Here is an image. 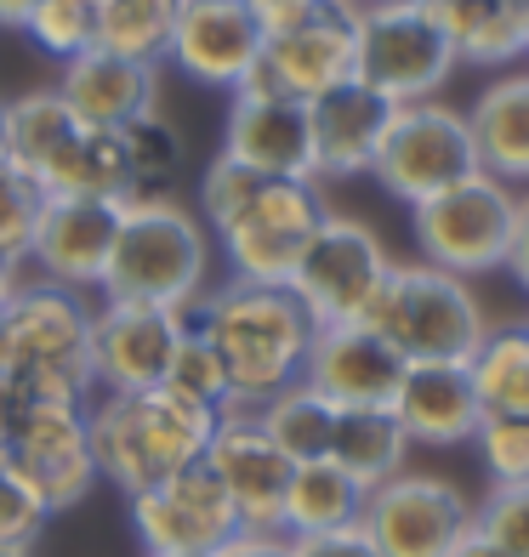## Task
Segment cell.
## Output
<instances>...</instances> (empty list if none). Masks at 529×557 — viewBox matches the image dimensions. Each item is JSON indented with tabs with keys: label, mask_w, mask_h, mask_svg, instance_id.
<instances>
[{
	"label": "cell",
	"mask_w": 529,
	"mask_h": 557,
	"mask_svg": "<svg viewBox=\"0 0 529 557\" xmlns=\"http://www.w3.org/2000/svg\"><path fill=\"white\" fill-rule=\"evenodd\" d=\"M467 370L484 416H529V324H490Z\"/></svg>",
	"instance_id": "obj_31"
},
{
	"label": "cell",
	"mask_w": 529,
	"mask_h": 557,
	"mask_svg": "<svg viewBox=\"0 0 529 557\" xmlns=\"http://www.w3.org/2000/svg\"><path fill=\"white\" fill-rule=\"evenodd\" d=\"M398 103H387L382 91H370L365 81H342L331 91H319L308 103L313 125V171L319 176H365L376 165V148L387 137V120Z\"/></svg>",
	"instance_id": "obj_22"
},
{
	"label": "cell",
	"mask_w": 529,
	"mask_h": 557,
	"mask_svg": "<svg viewBox=\"0 0 529 557\" xmlns=\"http://www.w3.org/2000/svg\"><path fill=\"white\" fill-rule=\"evenodd\" d=\"M86 421H91L97 478H109L132 500L165 484L171 472L206 461L222 410H206V404L171 387H148V393H103L97 404H86Z\"/></svg>",
	"instance_id": "obj_3"
},
{
	"label": "cell",
	"mask_w": 529,
	"mask_h": 557,
	"mask_svg": "<svg viewBox=\"0 0 529 557\" xmlns=\"http://www.w3.org/2000/svg\"><path fill=\"white\" fill-rule=\"evenodd\" d=\"M513 278L529 290V194H518V216H513V250H507Z\"/></svg>",
	"instance_id": "obj_41"
},
{
	"label": "cell",
	"mask_w": 529,
	"mask_h": 557,
	"mask_svg": "<svg viewBox=\"0 0 529 557\" xmlns=\"http://www.w3.org/2000/svg\"><path fill=\"white\" fill-rule=\"evenodd\" d=\"M222 154L262 171V176H291V183H319L313 171V125L308 103L285 91L239 86L229 103V132H222Z\"/></svg>",
	"instance_id": "obj_19"
},
{
	"label": "cell",
	"mask_w": 529,
	"mask_h": 557,
	"mask_svg": "<svg viewBox=\"0 0 529 557\" xmlns=\"http://www.w3.org/2000/svg\"><path fill=\"white\" fill-rule=\"evenodd\" d=\"M206 467L229 490L239 529H280L285 518V490H291V461L285 449L262 433L257 410H222L217 433L206 444Z\"/></svg>",
	"instance_id": "obj_18"
},
{
	"label": "cell",
	"mask_w": 529,
	"mask_h": 557,
	"mask_svg": "<svg viewBox=\"0 0 529 557\" xmlns=\"http://www.w3.org/2000/svg\"><path fill=\"white\" fill-rule=\"evenodd\" d=\"M7 375L23 404H91V301L52 278L7 296Z\"/></svg>",
	"instance_id": "obj_4"
},
{
	"label": "cell",
	"mask_w": 529,
	"mask_h": 557,
	"mask_svg": "<svg viewBox=\"0 0 529 557\" xmlns=\"http://www.w3.org/2000/svg\"><path fill=\"white\" fill-rule=\"evenodd\" d=\"M40 0H0V29H23V17H29Z\"/></svg>",
	"instance_id": "obj_45"
},
{
	"label": "cell",
	"mask_w": 529,
	"mask_h": 557,
	"mask_svg": "<svg viewBox=\"0 0 529 557\" xmlns=\"http://www.w3.org/2000/svg\"><path fill=\"white\" fill-rule=\"evenodd\" d=\"M324 216L331 211L313 183L262 176L229 154H217L199 176V222L211 227L222 257H229V278L285 285Z\"/></svg>",
	"instance_id": "obj_1"
},
{
	"label": "cell",
	"mask_w": 529,
	"mask_h": 557,
	"mask_svg": "<svg viewBox=\"0 0 529 557\" xmlns=\"http://www.w3.org/2000/svg\"><path fill=\"white\" fill-rule=\"evenodd\" d=\"M148 557H194V552H148Z\"/></svg>",
	"instance_id": "obj_50"
},
{
	"label": "cell",
	"mask_w": 529,
	"mask_h": 557,
	"mask_svg": "<svg viewBox=\"0 0 529 557\" xmlns=\"http://www.w3.org/2000/svg\"><path fill=\"white\" fill-rule=\"evenodd\" d=\"M472 529L507 557H529V484H495L484 506H472Z\"/></svg>",
	"instance_id": "obj_37"
},
{
	"label": "cell",
	"mask_w": 529,
	"mask_h": 557,
	"mask_svg": "<svg viewBox=\"0 0 529 557\" xmlns=\"http://www.w3.org/2000/svg\"><path fill=\"white\" fill-rule=\"evenodd\" d=\"M132 529L143 552H194L211 557L229 535H239V512L229 490L217 484V472L206 461H194L183 472H171L165 484L132 495Z\"/></svg>",
	"instance_id": "obj_16"
},
{
	"label": "cell",
	"mask_w": 529,
	"mask_h": 557,
	"mask_svg": "<svg viewBox=\"0 0 529 557\" xmlns=\"http://www.w3.org/2000/svg\"><path fill=\"white\" fill-rule=\"evenodd\" d=\"M46 523H52V506H46L29 490V478L7 461V467H0V546H23V552H29L46 535Z\"/></svg>",
	"instance_id": "obj_38"
},
{
	"label": "cell",
	"mask_w": 529,
	"mask_h": 557,
	"mask_svg": "<svg viewBox=\"0 0 529 557\" xmlns=\"http://www.w3.org/2000/svg\"><path fill=\"white\" fill-rule=\"evenodd\" d=\"M472 171H478V148L467 132V109H450L439 97L398 103L382 148H376V165H370L376 183L393 199H405V206H421V199L456 188Z\"/></svg>",
	"instance_id": "obj_11"
},
{
	"label": "cell",
	"mask_w": 529,
	"mask_h": 557,
	"mask_svg": "<svg viewBox=\"0 0 529 557\" xmlns=\"http://www.w3.org/2000/svg\"><path fill=\"white\" fill-rule=\"evenodd\" d=\"M12 165V154H7V103H0V171Z\"/></svg>",
	"instance_id": "obj_47"
},
{
	"label": "cell",
	"mask_w": 529,
	"mask_h": 557,
	"mask_svg": "<svg viewBox=\"0 0 529 557\" xmlns=\"http://www.w3.org/2000/svg\"><path fill=\"white\" fill-rule=\"evenodd\" d=\"M410 455V433L398 426L393 404H376V410H336V438H331V461L353 478V484H387L393 472H405Z\"/></svg>",
	"instance_id": "obj_29"
},
{
	"label": "cell",
	"mask_w": 529,
	"mask_h": 557,
	"mask_svg": "<svg viewBox=\"0 0 529 557\" xmlns=\"http://www.w3.org/2000/svg\"><path fill=\"white\" fill-rule=\"evenodd\" d=\"M188 331L211 342V352L229 370V404L234 410H262L273 393L302 382L308 347L319 324L285 285H250V278H229V285L206 290L188 308Z\"/></svg>",
	"instance_id": "obj_2"
},
{
	"label": "cell",
	"mask_w": 529,
	"mask_h": 557,
	"mask_svg": "<svg viewBox=\"0 0 529 557\" xmlns=\"http://www.w3.org/2000/svg\"><path fill=\"white\" fill-rule=\"evenodd\" d=\"M58 97L81 114L86 125H103V132H120L143 114L160 109V69L155 63H132L114 58L103 46H86L81 58L63 63Z\"/></svg>",
	"instance_id": "obj_23"
},
{
	"label": "cell",
	"mask_w": 529,
	"mask_h": 557,
	"mask_svg": "<svg viewBox=\"0 0 529 557\" xmlns=\"http://www.w3.org/2000/svg\"><path fill=\"white\" fill-rule=\"evenodd\" d=\"M206 290H211V227L183 199H171V206H132L120 216L103 296L155 301V308L188 313Z\"/></svg>",
	"instance_id": "obj_7"
},
{
	"label": "cell",
	"mask_w": 529,
	"mask_h": 557,
	"mask_svg": "<svg viewBox=\"0 0 529 557\" xmlns=\"http://www.w3.org/2000/svg\"><path fill=\"white\" fill-rule=\"evenodd\" d=\"M262 46H268V29L250 12V0H183L165 63H176L199 86L239 91L257 74Z\"/></svg>",
	"instance_id": "obj_17"
},
{
	"label": "cell",
	"mask_w": 529,
	"mask_h": 557,
	"mask_svg": "<svg viewBox=\"0 0 529 557\" xmlns=\"http://www.w3.org/2000/svg\"><path fill=\"white\" fill-rule=\"evenodd\" d=\"M183 0H97V46L132 63H165Z\"/></svg>",
	"instance_id": "obj_32"
},
{
	"label": "cell",
	"mask_w": 529,
	"mask_h": 557,
	"mask_svg": "<svg viewBox=\"0 0 529 557\" xmlns=\"http://www.w3.org/2000/svg\"><path fill=\"white\" fill-rule=\"evenodd\" d=\"M302 382L319 387L336 410H376V404H393L405 382V359L370 324H319Z\"/></svg>",
	"instance_id": "obj_21"
},
{
	"label": "cell",
	"mask_w": 529,
	"mask_h": 557,
	"mask_svg": "<svg viewBox=\"0 0 529 557\" xmlns=\"http://www.w3.org/2000/svg\"><path fill=\"white\" fill-rule=\"evenodd\" d=\"M46 216V188L35 183V176H23L17 165L0 171V250L7 257H29L35 245V227Z\"/></svg>",
	"instance_id": "obj_36"
},
{
	"label": "cell",
	"mask_w": 529,
	"mask_h": 557,
	"mask_svg": "<svg viewBox=\"0 0 529 557\" xmlns=\"http://www.w3.org/2000/svg\"><path fill=\"white\" fill-rule=\"evenodd\" d=\"M359 529L382 557H450L472 529V500L439 472H393L365 495Z\"/></svg>",
	"instance_id": "obj_13"
},
{
	"label": "cell",
	"mask_w": 529,
	"mask_h": 557,
	"mask_svg": "<svg viewBox=\"0 0 529 557\" xmlns=\"http://www.w3.org/2000/svg\"><path fill=\"white\" fill-rule=\"evenodd\" d=\"M387 268L393 257L376 227H365L359 216H324L308 250L296 257L285 290L308 308L313 324H365Z\"/></svg>",
	"instance_id": "obj_10"
},
{
	"label": "cell",
	"mask_w": 529,
	"mask_h": 557,
	"mask_svg": "<svg viewBox=\"0 0 529 557\" xmlns=\"http://www.w3.org/2000/svg\"><path fill=\"white\" fill-rule=\"evenodd\" d=\"M7 154L46 188V199H120L125 188L120 132L86 125L58 97V86L23 91L7 103Z\"/></svg>",
	"instance_id": "obj_5"
},
{
	"label": "cell",
	"mask_w": 529,
	"mask_h": 557,
	"mask_svg": "<svg viewBox=\"0 0 529 557\" xmlns=\"http://www.w3.org/2000/svg\"><path fill=\"white\" fill-rule=\"evenodd\" d=\"M365 484L336 467V461H302L291 472V490H285V518H280V535L291 541H308V535H336V529H353L365 518Z\"/></svg>",
	"instance_id": "obj_28"
},
{
	"label": "cell",
	"mask_w": 529,
	"mask_h": 557,
	"mask_svg": "<svg viewBox=\"0 0 529 557\" xmlns=\"http://www.w3.org/2000/svg\"><path fill=\"white\" fill-rule=\"evenodd\" d=\"M23 416V393L12 387V375L0 370V449H12V426Z\"/></svg>",
	"instance_id": "obj_42"
},
{
	"label": "cell",
	"mask_w": 529,
	"mask_h": 557,
	"mask_svg": "<svg viewBox=\"0 0 529 557\" xmlns=\"http://www.w3.org/2000/svg\"><path fill=\"white\" fill-rule=\"evenodd\" d=\"M472 444L490 484H529V416H484Z\"/></svg>",
	"instance_id": "obj_35"
},
{
	"label": "cell",
	"mask_w": 529,
	"mask_h": 557,
	"mask_svg": "<svg viewBox=\"0 0 529 557\" xmlns=\"http://www.w3.org/2000/svg\"><path fill=\"white\" fill-rule=\"evenodd\" d=\"M165 387L194 398V404H206V410H234V404H229V370H222V359L211 352V342L199 331H183V342H176Z\"/></svg>",
	"instance_id": "obj_34"
},
{
	"label": "cell",
	"mask_w": 529,
	"mask_h": 557,
	"mask_svg": "<svg viewBox=\"0 0 529 557\" xmlns=\"http://www.w3.org/2000/svg\"><path fill=\"white\" fill-rule=\"evenodd\" d=\"M120 199H46L35 245L23 262H35L40 278L69 290H103V273L120 239Z\"/></svg>",
	"instance_id": "obj_20"
},
{
	"label": "cell",
	"mask_w": 529,
	"mask_h": 557,
	"mask_svg": "<svg viewBox=\"0 0 529 557\" xmlns=\"http://www.w3.org/2000/svg\"><path fill=\"white\" fill-rule=\"evenodd\" d=\"M456 40L433 0H365L353 81L382 91L387 103H427L456 74Z\"/></svg>",
	"instance_id": "obj_8"
},
{
	"label": "cell",
	"mask_w": 529,
	"mask_h": 557,
	"mask_svg": "<svg viewBox=\"0 0 529 557\" xmlns=\"http://www.w3.org/2000/svg\"><path fill=\"white\" fill-rule=\"evenodd\" d=\"M211 557H296V546L280 529H239V535H229Z\"/></svg>",
	"instance_id": "obj_40"
},
{
	"label": "cell",
	"mask_w": 529,
	"mask_h": 557,
	"mask_svg": "<svg viewBox=\"0 0 529 557\" xmlns=\"http://www.w3.org/2000/svg\"><path fill=\"white\" fill-rule=\"evenodd\" d=\"M450 557H507V552H501V546H490L484 535H478V529H467V535L456 541V552H450Z\"/></svg>",
	"instance_id": "obj_44"
},
{
	"label": "cell",
	"mask_w": 529,
	"mask_h": 557,
	"mask_svg": "<svg viewBox=\"0 0 529 557\" xmlns=\"http://www.w3.org/2000/svg\"><path fill=\"white\" fill-rule=\"evenodd\" d=\"M262 433L285 449V461L302 467V461H331V438H336V404L324 398L319 387L296 382L285 393H273L262 410Z\"/></svg>",
	"instance_id": "obj_30"
},
{
	"label": "cell",
	"mask_w": 529,
	"mask_h": 557,
	"mask_svg": "<svg viewBox=\"0 0 529 557\" xmlns=\"http://www.w3.org/2000/svg\"><path fill=\"white\" fill-rule=\"evenodd\" d=\"M91 7H97V0H91Z\"/></svg>",
	"instance_id": "obj_51"
},
{
	"label": "cell",
	"mask_w": 529,
	"mask_h": 557,
	"mask_svg": "<svg viewBox=\"0 0 529 557\" xmlns=\"http://www.w3.org/2000/svg\"><path fill=\"white\" fill-rule=\"evenodd\" d=\"M365 324L405 364H467L490 331L472 285L433 262H393Z\"/></svg>",
	"instance_id": "obj_6"
},
{
	"label": "cell",
	"mask_w": 529,
	"mask_h": 557,
	"mask_svg": "<svg viewBox=\"0 0 529 557\" xmlns=\"http://www.w3.org/2000/svg\"><path fill=\"white\" fill-rule=\"evenodd\" d=\"M12 467L52 506V518L74 512L97 484L86 404H23V416L12 426Z\"/></svg>",
	"instance_id": "obj_15"
},
{
	"label": "cell",
	"mask_w": 529,
	"mask_h": 557,
	"mask_svg": "<svg viewBox=\"0 0 529 557\" xmlns=\"http://www.w3.org/2000/svg\"><path fill=\"white\" fill-rule=\"evenodd\" d=\"M0 557H29V552H23V546H0Z\"/></svg>",
	"instance_id": "obj_49"
},
{
	"label": "cell",
	"mask_w": 529,
	"mask_h": 557,
	"mask_svg": "<svg viewBox=\"0 0 529 557\" xmlns=\"http://www.w3.org/2000/svg\"><path fill=\"white\" fill-rule=\"evenodd\" d=\"M467 132L478 148V171L501 176V183H529V69L501 74L478 91L467 109Z\"/></svg>",
	"instance_id": "obj_25"
},
{
	"label": "cell",
	"mask_w": 529,
	"mask_h": 557,
	"mask_svg": "<svg viewBox=\"0 0 529 557\" xmlns=\"http://www.w3.org/2000/svg\"><path fill=\"white\" fill-rule=\"evenodd\" d=\"M23 35H29L46 58H81L86 46H97V7L91 0H40V7L23 17Z\"/></svg>",
	"instance_id": "obj_33"
},
{
	"label": "cell",
	"mask_w": 529,
	"mask_h": 557,
	"mask_svg": "<svg viewBox=\"0 0 529 557\" xmlns=\"http://www.w3.org/2000/svg\"><path fill=\"white\" fill-rule=\"evenodd\" d=\"M456 58L472 69H501L529 58V0H433Z\"/></svg>",
	"instance_id": "obj_27"
},
{
	"label": "cell",
	"mask_w": 529,
	"mask_h": 557,
	"mask_svg": "<svg viewBox=\"0 0 529 557\" xmlns=\"http://www.w3.org/2000/svg\"><path fill=\"white\" fill-rule=\"evenodd\" d=\"M17 268H23V262H17V257H7V250H0V301H7V296L17 290Z\"/></svg>",
	"instance_id": "obj_46"
},
{
	"label": "cell",
	"mask_w": 529,
	"mask_h": 557,
	"mask_svg": "<svg viewBox=\"0 0 529 557\" xmlns=\"http://www.w3.org/2000/svg\"><path fill=\"white\" fill-rule=\"evenodd\" d=\"M296 546V557H382L370 546V535L359 523L353 529H336V535H308V541H291Z\"/></svg>",
	"instance_id": "obj_39"
},
{
	"label": "cell",
	"mask_w": 529,
	"mask_h": 557,
	"mask_svg": "<svg viewBox=\"0 0 529 557\" xmlns=\"http://www.w3.org/2000/svg\"><path fill=\"white\" fill-rule=\"evenodd\" d=\"M359 7L365 0H313L302 17L268 29L262 63L245 86L285 91L296 103H313L319 91L353 81V58H359Z\"/></svg>",
	"instance_id": "obj_12"
},
{
	"label": "cell",
	"mask_w": 529,
	"mask_h": 557,
	"mask_svg": "<svg viewBox=\"0 0 529 557\" xmlns=\"http://www.w3.org/2000/svg\"><path fill=\"white\" fill-rule=\"evenodd\" d=\"M513 216H518V194L501 183V176L472 171L456 188L410 206V234H416L421 262L472 278V273L507 268Z\"/></svg>",
	"instance_id": "obj_9"
},
{
	"label": "cell",
	"mask_w": 529,
	"mask_h": 557,
	"mask_svg": "<svg viewBox=\"0 0 529 557\" xmlns=\"http://www.w3.org/2000/svg\"><path fill=\"white\" fill-rule=\"evenodd\" d=\"M0 370H7V301H0Z\"/></svg>",
	"instance_id": "obj_48"
},
{
	"label": "cell",
	"mask_w": 529,
	"mask_h": 557,
	"mask_svg": "<svg viewBox=\"0 0 529 557\" xmlns=\"http://www.w3.org/2000/svg\"><path fill=\"white\" fill-rule=\"evenodd\" d=\"M120 148H125V188L120 206H171L183 194V165H188V137L155 109L132 125H120Z\"/></svg>",
	"instance_id": "obj_26"
},
{
	"label": "cell",
	"mask_w": 529,
	"mask_h": 557,
	"mask_svg": "<svg viewBox=\"0 0 529 557\" xmlns=\"http://www.w3.org/2000/svg\"><path fill=\"white\" fill-rule=\"evenodd\" d=\"M183 331H188V313L176 308L103 296V308H91V387L97 393L165 387V370Z\"/></svg>",
	"instance_id": "obj_14"
},
{
	"label": "cell",
	"mask_w": 529,
	"mask_h": 557,
	"mask_svg": "<svg viewBox=\"0 0 529 557\" xmlns=\"http://www.w3.org/2000/svg\"><path fill=\"white\" fill-rule=\"evenodd\" d=\"M393 416L410 433V444L456 449L472 444L484 404H478L467 364H405V382L393 393Z\"/></svg>",
	"instance_id": "obj_24"
},
{
	"label": "cell",
	"mask_w": 529,
	"mask_h": 557,
	"mask_svg": "<svg viewBox=\"0 0 529 557\" xmlns=\"http://www.w3.org/2000/svg\"><path fill=\"white\" fill-rule=\"evenodd\" d=\"M313 0H250V12L262 17V29H280V23H291V17H302Z\"/></svg>",
	"instance_id": "obj_43"
}]
</instances>
